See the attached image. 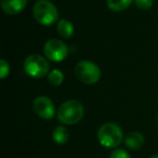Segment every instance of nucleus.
<instances>
[{
    "label": "nucleus",
    "mask_w": 158,
    "mask_h": 158,
    "mask_svg": "<svg viewBox=\"0 0 158 158\" xmlns=\"http://www.w3.org/2000/svg\"><path fill=\"white\" fill-rule=\"evenodd\" d=\"M85 114L84 105L77 100H68L59 107L57 120L63 125L72 126L81 120Z\"/></svg>",
    "instance_id": "obj_1"
},
{
    "label": "nucleus",
    "mask_w": 158,
    "mask_h": 158,
    "mask_svg": "<svg viewBox=\"0 0 158 158\" xmlns=\"http://www.w3.org/2000/svg\"><path fill=\"white\" fill-rule=\"evenodd\" d=\"M52 139L56 144L63 145L67 143L68 139H69V132L64 126H57L52 132Z\"/></svg>",
    "instance_id": "obj_11"
},
{
    "label": "nucleus",
    "mask_w": 158,
    "mask_h": 158,
    "mask_svg": "<svg viewBox=\"0 0 158 158\" xmlns=\"http://www.w3.org/2000/svg\"><path fill=\"white\" fill-rule=\"evenodd\" d=\"M64 81V74L60 69H52L48 75V82L53 87H59Z\"/></svg>",
    "instance_id": "obj_13"
},
{
    "label": "nucleus",
    "mask_w": 158,
    "mask_h": 158,
    "mask_svg": "<svg viewBox=\"0 0 158 158\" xmlns=\"http://www.w3.org/2000/svg\"><path fill=\"white\" fill-rule=\"evenodd\" d=\"M33 14L35 20L44 26H50L59 22V11L49 0H38L34 5Z\"/></svg>",
    "instance_id": "obj_3"
},
{
    "label": "nucleus",
    "mask_w": 158,
    "mask_h": 158,
    "mask_svg": "<svg viewBox=\"0 0 158 158\" xmlns=\"http://www.w3.org/2000/svg\"><path fill=\"white\" fill-rule=\"evenodd\" d=\"M57 34L64 39H69L74 34V26L69 21L65 20V19H61L57 22L56 27Z\"/></svg>",
    "instance_id": "obj_10"
},
{
    "label": "nucleus",
    "mask_w": 158,
    "mask_h": 158,
    "mask_svg": "<svg viewBox=\"0 0 158 158\" xmlns=\"http://www.w3.org/2000/svg\"><path fill=\"white\" fill-rule=\"evenodd\" d=\"M75 75L79 81L86 85H93L97 84L101 78V69L95 63L84 60L76 64Z\"/></svg>",
    "instance_id": "obj_5"
},
{
    "label": "nucleus",
    "mask_w": 158,
    "mask_h": 158,
    "mask_svg": "<svg viewBox=\"0 0 158 158\" xmlns=\"http://www.w3.org/2000/svg\"><path fill=\"white\" fill-rule=\"evenodd\" d=\"M110 158H131V156L126 149L116 148L110 153Z\"/></svg>",
    "instance_id": "obj_15"
},
{
    "label": "nucleus",
    "mask_w": 158,
    "mask_h": 158,
    "mask_svg": "<svg viewBox=\"0 0 158 158\" xmlns=\"http://www.w3.org/2000/svg\"><path fill=\"white\" fill-rule=\"evenodd\" d=\"M24 72L28 76L36 79L44 78V76L49 75L50 65L47 59H44L40 54H31L25 59L23 64Z\"/></svg>",
    "instance_id": "obj_4"
},
{
    "label": "nucleus",
    "mask_w": 158,
    "mask_h": 158,
    "mask_svg": "<svg viewBox=\"0 0 158 158\" xmlns=\"http://www.w3.org/2000/svg\"><path fill=\"white\" fill-rule=\"evenodd\" d=\"M27 5V0H1V9L9 15L21 13Z\"/></svg>",
    "instance_id": "obj_8"
},
{
    "label": "nucleus",
    "mask_w": 158,
    "mask_h": 158,
    "mask_svg": "<svg viewBox=\"0 0 158 158\" xmlns=\"http://www.w3.org/2000/svg\"><path fill=\"white\" fill-rule=\"evenodd\" d=\"M98 140L102 146L106 148H114L119 146L125 139L123 130L117 123H106L98 130Z\"/></svg>",
    "instance_id": "obj_2"
},
{
    "label": "nucleus",
    "mask_w": 158,
    "mask_h": 158,
    "mask_svg": "<svg viewBox=\"0 0 158 158\" xmlns=\"http://www.w3.org/2000/svg\"><path fill=\"white\" fill-rule=\"evenodd\" d=\"M44 53L49 61L52 62H62L67 57L68 55V48L60 39H50L44 44Z\"/></svg>",
    "instance_id": "obj_6"
},
{
    "label": "nucleus",
    "mask_w": 158,
    "mask_h": 158,
    "mask_svg": "<svg viewBox=\"0 0 158 158\" xmlns=\"http://www.w3.org/2000/svg\"><path fill=\"white\" fill-rule=\"evenodd\" d=\"M33 108L35 113L42 119H52L55 115V108L52 100L46 95H39L33 101Z\"/></svg>",
    "instance_id": "obj_7"
},
{
    "label": "nucleus",
    "mask_w": 158,
    "mask_h": 158,
    "mask_svg": "<svg viewBox=\"0 0 158 158\" xmlns=\"http://www.w3.org/2000/svg\"><path fill=\"white\" fill-rule=\"evenodd\" d=\"M151 158H158V154H154V155H152Z\"/></svg>",
    "instance_id": "obj_17"
},
{
    "label": "nucleus",
    "mask_w": 158,
    "mask_h": 158,
    "mask_svg": "<svg viewBox=\"0 0 158 158\" xmlns=\"http://www.w3.org/2000/svg\"><path fill=\"white\" fill-rule=\"evenodd\" d=\"M134 5L142 11H147L154 5V0H134Z\"/></svg>",
    "instance_id": "obj_14"
},
{
    "label": "nucleus",
    "mask_w": 158,
    "mask_h": 158,
    "mask_svg": "<svg viewBox=\"0 0 158 158\" xmlns=\"http://www.w3.org/2000/svg\"><path fill=\"white\" fill-rule=\"evenodd\" d=\"M10 73V65L6 60H0V77L5 79Z\"/></svg>",
    "instance_id": "obj_16"
},
{
    "label": "nucleus",
    "mask_w": 158,
    "mask_h": 158,
    "mask_svg": "<svg viewBox=\"0 0 158 158\" xmlns=\"http://www.w3.org/2000/svg\"><path fill=\"white\" fill-rule=\"evenodd\" d=\"M156 120H157V123H158V114H157V116H156Z\"/></svg>",
    "instance_id": "obj_18"
},
{
    "label": "nucleus",
    "mask_w": 158,
    "mask_h": 158,
    "mask_svg": "<svg viewBox=\"0 0 158 158\" xmlns=\"http://www.w3.org/2000/svg\"><path fill=\"white\" fill-rule=\"evenodd\" d=\"M132 2H134V0H106L108 9L115 12H120L128 9Z\"/></svg>",
    "instance_id": "obj_12"
},
{
    "label": "nucleus",
    "mask_w": 158,
    "mask_h": 158,
    "mask_svg": "<svg viewBox=\"0 0 158 158\" xmlns=\"http://www.w3.org/2000/svg\"><path fill=\"white\" fill-rule=\"evenodd\" d=\"M144 136L141 132H138V131H132L130 133H128L126 135L125 140V145L130 149H139L144 145Z\"/></svg>",
    "instance_id": "obj_9"
}]
</instances>
